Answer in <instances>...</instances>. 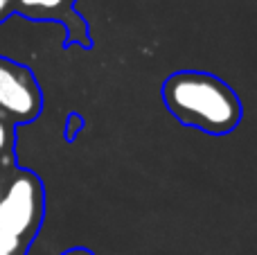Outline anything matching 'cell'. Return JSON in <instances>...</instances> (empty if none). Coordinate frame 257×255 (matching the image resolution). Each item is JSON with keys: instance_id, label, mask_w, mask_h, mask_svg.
<instances>
[{"instance_id": "obj_1", "label": "cell", "mask_w": 257, "mask_h": 255, "mask_svg": "<svg viewBox=\"0 0 257 255\" xmlns=\"http://www.w3.org/2000/svg\"><path fill=\"white\" fill-rule=\"evenodd\" d=\"M163 99L178 122L208 134H228L241 120V104L232 88L208 72L172 75L163 86Z\"/></svg>"}, {"instance_id": "obj_2", "label": "cell", "mask_w": 257, "mask_h": 255, "mask_svg": "<svg viewBox=\"0 0 257 255\" xmlns=\"http://www.w3.org/2000/svg\"><path fill=\"white\" fill-rule=\"evenodd\" d=\"M43 215V190L34 174L16 172L0 197V230L23 244L34 237Z\"/></svg>"}, {"instance_id": "obj_3", "label": "cell", "mask_w": 257, "mask_h": 255, "mask_svg": "<svg viewBox=\"0 0 257 255\" xmlns=\"http://www.w3.org/2000/svg\"><path fill=\"white\" fill-rule=\"evenodd\" d=\"M39 111L41 90L34 75L21 63L0 57V113L16 122H27Z\"/></svg>"}, {"instance_id": "obj_4", "label": "cell", "mask_w": 257, "mask_h": 255, "mask_svg": "<svg viewBox=\"0 0 257 255\" xmlns=\"http://www.w3.org/2000/svg\"><path fill=\"white\" fill-rule=\"evenodd\" d=\"M18 12L32 18H61L70 12L72 0H14Z\"/></svg>"}, {"instance_id": "obj_5", "label": "cell", "mask_w": 257, "mask_h": 255, "mask_svg": "<svg viewBox=\"0 0 257 255\" xmlns=\"http://www.w3.org/2000/svg\"><path fill=\"white\" fill-rule=\"evenodd\" d=\"M23 251V242L14 235L0 230V255H18Z\"/></svg>"}, {"instance_id": "obj_6", "label": "cell", "mask_w": 257, "mask_h": 255, "mask_svg": "<svg viewBox=\"0 0 257 255\" xmlns=\"http://www.w3.org/2000/svg\"><path fill=\"white\" fill-rule=\"evenodd\" d=\"M9 143H12V126H9L7 117L0 113V156L7 152Z\"/></svg>"}, {"instance_id": "obj_7", "label": "cell", "mask_w": 257, "mask_h": 255, "mask_svg": "<svg viewBox=\"0 0 257 255\" xmlns=\"http://www.w3.org/2000/svg\"><path fill=\"white\" fill-rule=\"evenodd\" d=\"M12 5H14V0H0V21H3V18L9 14Z\"/></svg>"}, {"instance_id": "obj_8", "label": "cell", "mask_w": 257, "mask_h": 255, "mask_svg": "<svg viewBox=\"0 0 257 255\" xmlns=\"http://www.w3.org/2000/svg\"><path fill=\"white\" fill-rule=\"evenodd\" d=\"M66 255H90L88 251H81V248H77V251H70V253H66Z\"/></svg>"}, {"instance_id": "obj_9", "label": "cell", "mask_w": 257, "mask_h": 255, "mask_svg": "<svg viewBox=\"0 0 257 255\" xmlns=\"http://www.w3.org/2000/svg\"><path fill=\"white\" fill-rule=\"evenodd\" d=\"M3 190H5V183H3V176H0V197H3Z\"/></svg>"}]
</instances>
